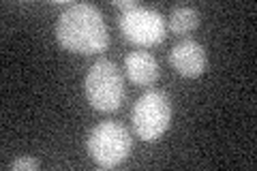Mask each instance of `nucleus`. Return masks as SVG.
<instances>
[{
  "mask_svg": "<svg viewBox=\"0 0 257 171\" xmlns=\"http://www.w3.org/2000/svg\"><path fill=\"white\" fill-rule=\"evenodd\" d=\"M56 39L64 50L84 56L105 52L109 45L103 13L88 3L69 5L60 13V18L56 20Z\"/></svg>",
  "mask_w": 257,
  "mask_h": 171,
  "instance_id": "f257e3e1",
  "label": "nucleus"
},
{
  "mask_svg": "<svg viewBox=\"0 0 257 171\" xmlns=\"http://www.w3.org/2000/svg\"><path fill=\"white\" fill-rule=\"evenodd\" d=\"M84 92L99 111H116L124 99V79L111 60H96L86 73Z\"/></svg>",
  "mask_w": 257,
  "mask_h": 171,
  "instance_id": "f03ea898",
  "label": "nucleus"
},
{
  "mask_svg": "<svg viewBox=\"0 0 257 171\" xmlns=\"http://www.w3.org/2000/svg\"><path fill=\"white\" fill-rule=\"evenodd\" d=\"M88 154L101 167H118L133 148L128 128L118 122H101L88 135Z\"/></svg>",
  "mask_w": 257,
  "mask_h": 171,
  "instance_id": "7ed1b4c3",
  "label": "nucleus"
},
{
  "mask_svg": "<svg viewBox=\"0 0 257 171\" xmlns=\"http://www.w3.org/2000/svg\"><path fill=\"white\" fill-rule=\"evenodd\" d=\"M133 131L144 141H157L167 131L172 120V103L170 96L161 90L144 92L138 103L133 105Z\"/></svg>",
  "mask_w": 257,
  "mask_h": 171,
  "instance_id": "20e7f679",
  "label": "nucleus"
},
{
  "mask_svg": "<svg viewBox=\"0 0 257 171\" xmlns=\"http://www.w3.org/2000/svg\"><path fill=\"white\" fill-rule=\"evenodd\" d=\"M120 30L126 41L135 45H159L165 39V22L163 15L155 9L146 7H135L131 11H124L120 15Z\"/></svg>",
  "mask_w": 257,
  "mask_h": 171,
  "instance_id": "39448f33",
  "label": "nucleus"
},
{
  "mask_svg": "<svg viewBox=\"0 0 257 171\" xmlns=\"http://www.w3.org/2000/svg\"><path fill=\"white\" fill-rule=\"evenodd\" d=\"M170 64L174 67L176 73H180L184 77H199L206 71L208 56H206V50L197 41L184 39L172 47Z\"/></svg>",
  "mask_w": 257,
  "mask_h": 171,
  "instance_id": "423d86ee",
  "label": "nucleus"
},
{
  "mask_svg": "<svg viewBox=\"0 0 257 171\" xmlns=\"http://www.w3.org/2000/svg\"><path fill=\"white\" fill-rule=\"evenodd\" d=\"M124 71H126V77L138 86H150L155 84L157 77H159V62L155 60V56L138 50V52H131L124 58Z\"/></svg>",
  "mask_w": 257,
  "mask_h": 171,
  "instance_id": "0eeeda50",
  "label": "nucleus"
},
{
  "mask_svg": "<svg viewBox=\"0 0 257 171\" xmlns=\"http://www.w3.org/2000/svg\"><path fill=\"white\" fill-rule=\"evenodd\" d=\"M199 22H202L199 11L193 7H176L170 13V28L176 35H189L199 26Z\"/></svg>",
  "mask_w": 257,
  "mask_h": 171,
  "instance_id": "6e6552de",
  "label": "nucleus"
},
{
  "mask_svg": "<svg viewBox=\"0 0 257 171\" xmlns=\"http://www.w3.org/2000/svg\"><path fill=\"white\" fill-rule=\"evenodd\" d=\"M39 167V160L37 158H30V156H24V158H18L11 162V169L13 171H32Z\"/></svg>",
  "mask_w": 257,
  "mask_h": 171,
  "instance_id": "1a4fd4ad",
  "label": "nucleus"
},
{
  "mask_svg": "<svg viewBox=\"0 0 257 171\" xmlns=\"http://www.w3.org/2000/svg\"><path fill=\"white\" fill-rule=\"evenodd\" d=\"M116 7L118 9H122V11H131V9H135V7H140V5L135 3V0H118Z\"/></svg>",
  "mask_w": 257,
  "mask_h": 171,
  "instance_id": "9d476101",
  "label": "nucleus"
}]
</instances>
